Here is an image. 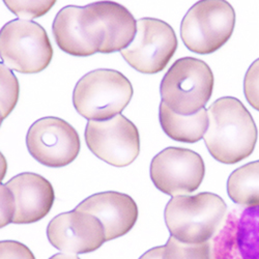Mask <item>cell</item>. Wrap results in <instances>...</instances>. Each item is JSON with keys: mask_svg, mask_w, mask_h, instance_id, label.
<instances>
[{"mask_svg": "<svg viewBox=\"0 0 259 259\" xmlns=\"http://www.w3.org/2000/svg\"><path fill=\"white\" fill-rule=\"evenodd\" d=\"M208 126L203 137L211 157L223 164H235L254 152L258 132L243 103L232 97L214 101L208 108Z\"/></svg>", "mask_w": 259, "mask_h": 259, "instance_id": "1", "label": "cell"}, {"mask_svg": "<svg viewBox=\"0 0 259 259\" xmlns=\"http://www.w3.org/2000/svg\"><path fill=\"white\" fill-rule=\"evenodd\" d=\"M227 211L224 200L213 193L172 197L165 208L171 236L187 244L207 243L217 234Z\"/></svg>", "mask_w": 259, "mask_h": 259, "instance_id": "2", "label": "cell"}, {"mask_svg": "<svg viewBox=\"0 0 259 259\" xmlns=\"http://www.w3.org/2000/svg\"><path fill=\"white\" fill-rule=\"evenodd\" d=\"M133 97V86L121 73L99 69L83 76L76 84L73 104L84 118L102 121L119 115Z\"/></svg>", "mask_w": 259, "mask_h": 259, "instance_id": "3", "label": "cell"}, {"mask_svg": "<svg viewBox=\"0 0 259 259\" xmlns=\"http://www.w3.org/2000/svg\"><path fill=\"white\" fill-rule=\"evenodd\" d=\"M213 89V75L203 60L184 57L178 59L165 74L160 93L172 111L181 115L199 112L209 101Z\"/></svg>", "mask_w": 259, "mask_h": 259, "instance_id": "4", "label": "cell"}, {"mask_svg": "<svg viewBox=\"0 0 259 259\" xmlns=\"http://www.w3.org/2000/svg\"><path fill=\"white\" fill-rule=\"evenodd\" d=\"M235 13L223 0H203L194 5L182 21L185 46L197 54H210L224 46L234 30Z\"/></svg>", "mask_w": 259, "mask_h": 259, "instance_id": "5", "label": "cell"}, {"mask_svg": "<svg viewBox=\"0 0 259 259\" xmlns=\"http://www.w3.org/2000/svg\"><path fill=\"white\" fill-rule=\"evenodd\" d=\"M0 52L6 67L22 74L44 71L53 57L46 30L32 21L21 19L13 20L2 28Z\"/></svg>", "mask_w": 259, "mask_h": 259, "instance_id": "6", "label": "cell"}, {"mask_svg": "<svg viewBox=\"0 0 259 259\" xmlns=\"http://www.w3.org/2000/svg\"><path fill=\"white\" fill-rule=\"evenodd\" d=\"M81 24L99 53L122 51L134 40L137 21L126 8L112 2L82 7Z\"/></svg>", "mask_w": 259, "mask_h": 259, "instance_id": "7", "label": "cell"}, {"mask_svg": "<svg viewBox=\"0 0 259 259\" xmlns=\"http://www.w3.org/2000/svg\"><path fill=\"white\" fill-rule=\"evenodd\" d=\"M178 49L176 32L168 23L154 18L137 21L134 40L121 56L136 71L157 74L163 71Z\"/></svg>", "mask_w": 259, "mask_h": 259, "instance_id": "8", "label": "cell"}, {"mask_svg": "<svg viewBox=\"0 0 259 259\" xmlns=\"http://www.w3.org/2000/svg\"><path fill=\"white\" fill-rule=\"evenodd\" d=\"M84 136L91 152L114 167L131 165L140 153L138 128L121 114L108 120H90Z\"/></svg>", "mask_w": 259, "mask_h": 259, "instance_id": "9", "label": "cell"}, {"mask_svg": "<svg viewBox=\"0 0 259 259\" xmlns=\"http://www.w3.org/2000/svg\"><path fill=\"white\" fill-rule=\"evenodd\" d=\"M205 175L202 158L191 149L168 147L150 164V179L162 193L172 197L196 191Z\"/></svg>", "mask_w": 259, "mask_h": 259, "instance_id": "10", "label": "cell"}, {"mask_svg": "<svg viewBox=\"0 0 259 259\" xmlns=\"http://www.w3.org/2000/svg\"><path fill=\"white\" fill-rule=\"evenodd\" d=\"M26 145L30 155L40 164L61 168L78 157L80 138L68 121L58 117H44L29 127Z\"/></svg>", "mask_w": 259, "mask_h": 259, "instance_id": "11", "label": "cell"}, {"mask_svg": "<svg viewBox=\"0 0 259 259\" xmlns=\"http://www.w3.org/2000/svg\"><path fill=\"white\" fill-rule=\"evenodd\" d=\"M210 249L211 259H259V205L230 211Z\"/></svg>", "mask_w": 259, "mask_h": 259, "instance_id": "12", "label": "cell"}, {"mask_svg": "<svg viewBox=\"0 0 259 259\" xmlns=\"http://www.w3.org/2000/svg\"><path fill=\"white\" fill-rule=\"evenodd\" d=\"M47 236L53 247L69 254L91 253L106 242L101 221L76 209L56 215L47 227Z\"/></svg>", "mask_w": 259, "mask_h": 259, "instance_id": "13", "label": "cell"}, {"mask_svg": "<svg viewBox=\"0 0 259 259\" xmlns=\"http://www.w3.org/2000/svg\"><path fill=\"white\" fill-rule=\"evenodd\" d=\"M76 210L98 218L105 230L106 242L131 230L138 218V207L132 197L118 192H103L83 200Z\"/></svg>", "mask_w": 259, "mask_h": 259, "instance_id": "14", "label": "cell"}, {"mask_svg": "<svg viewBox=\"0 0 259 259\" xmlns=\"http://www.w3.org/2000/svg\"><path fill=\"white\" fill-rule=\"evenodd\" d=\"M15 200L13 223L30 224L45 218L54 203V190L42 177L25 172L14 177L7 184Z\"/></svg>", "mask_w": 259, "mask_h": 259, "instance_id": "15", "label": "cell"}, {"mask_svg": "<svg viewBox=\"0 0 259 259\" xmlns=\"http://www.w3.org/2000/svg\"><path fill=\"white\" fill-rule=\"evenodd\" d=\"M82 7L69 6L56 15L52 31L57 46L73 56H91L99 53L98 47L84 32L81 24Z\"/></svg>", "mask_w": 259, "mask_h": 259, "instance_id": "16", "label": "cell"}, {"mask_svg": "<svg viewBox=\"0 0 259 259\" xmlns=\"http://www.w3.org/2000/svg\"><path fill=\"white\" fill-rule=\"evenodd\" d=\"M159 116L165 134L179 142L196 143L204 137L207 131L208 113L205 108L195 114L181 115L161 102Z\"/></svg>", "mask_w": 259, "mask_h": 259, "instance_id": "17", "label": "cell"}, {"mask_svg": "<svg viewBox=\"0 0 259 259\" xmlns=\"http://www.w3.org/2000/svg\"><path fill=\"white\" fill-rule=\"evenodd\" d=\"M230 199L243 206L259 205V161L234 170L227 182Z\"/></svg>", "mask_w": 259, "mask_h": 259, "instance_id": "18", "label": "cell"}, {"mask_svg": "<svg viewBox=\"0 0 259 259\" xmlns=\"http://www.w3.org/2000/svg\"><path fill=\"white\" fill-rule=\"evenodd\" d=\"M163 259H211L210 244H187L170 236L164 246Z\"/></svg>", "mask_w": 259, "mask_h": 259, "instance_id": "19", "label": "cell"}, {"mask_svg": "<svg viewBox=\"0 0 259 259\" xmlns=\"http://www.w3.org/2000/svg\"><path fill=\"white\" fill-rule=\"evenodd\" d=\"M2 72V120L14 110L19 99V82L12 70L5 64L0 66Z\"/></svg>", "mask_w": 259, "mask_h": 259, "instance_id": "20", "label": "cell"}, {"mask_svg": "<svg viewBox=\"0 0 259 259\" xmlns=\"http://www.w3.org/2000/svg\"><path fill=\"white\" fill-rule=\"evenodd\" d=\"M7 8L21 20H31L47 14L55 5L54 0L49 2H14L5 0Z\"/></svg>", "mask_w": 259, "mask_h": 259, "instance_id": "21", "label": "cell"}, {"mask_svg": "<svg viewBox=\"0 0 259 259\" xmlns=\"http://www.w3.org/2000/svg\"><path fill=\"white\" fill-rule=\"evenodd\" d=\"M244 93L251 107L259 111V58L251 64L246 73Z\"/></svg>", "mask_w": 259, "mask_h": 259, "instance_id": "22", "label": "cell"}, {"mask_svg": "<svg viewBox=\"0 0 259 259\" xmlns=\"http://www.w3.org/2000/svg\"><path fill=\"white\" fill-rule=\"evenodd\" d=\"M0 259H35L29 248L15 241L0 243Z\"/></svg>", "mask_w": 259, "mask_h": 259, "instance_id": "23", "label": "cell"}, {"mask_svg": "<svg viewBox=\"0 0 259 259\" xmlns=\"http://www.w3.org/2000/svg\"><path fill=\"white\" fill-rule=\"evenodd\" d=\"M14 215L15 200L13 193L7 185H2V227L13 223Z\"/></svg>", "mask_w": 259, "mask_h": 259, "instance_id": "24", "label": "cell"}, {"mask_svg": "<svg viewBox=\"0 0 259 259\" xmlns=\"http://www.w3.org/2000/svg\"><path fill=\"white\" fill-rule=\"evenodd\" d=\"M163 253H164V246L156 247L148 250L139 259H163Z\"/></svg>", "mask_w": 259, "mask_h": 259, "instance_id": "25", "label": "cell"}, {"mask_svg": "<svg viewBox=\"0 0 259 259\" xmlns=\"http://www.w3.org/2000/svg\"><path fill=\"white\" fill-rule=\"evenodd\" d=\"M49 259H80L75 254H69V253H59L55 254L54 256L50 257Z\"/></svg>", "mask_w": 259, "mask_h": 259, "instance_id": "26", "label": "cell"}]
</instances>
